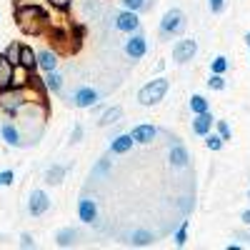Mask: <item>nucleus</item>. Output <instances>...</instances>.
Masks as SVG:
<instances>
[{"mask_svg":"<svg viewBox=\"0 0 250 250\" xmlns=\"http://www.w3.org/2000/svg\"><path fill=\"white\" fill-rule=\"evenodd\" d=\"M15 23H18V28L23 30L25 35H40V33L48 28L50 18H48V13L40 8V5L25 3V5H18L15 8Z\"/></svg>","mask_w":250,"mask_h":250,"instance_id":"nucleus-1","label":"nucleus"},{"mask_svg":"<svg viewBox=\"0 0 250 250\" xmlns=\"http://www.w3.org/2000/svg\"><path fill=\"white\" fill-rule=\"evenodd\" d=\"M28 100H30L28 85H25V88H3V90H0V110L15 118L18 110L23 108Z\"/></svg>","mask_w":250,"mask_h":250,"instance_id":"nucleus-2","label":"nucleus"},{"mask_svg":"<svg viewBox=\"0 0 250 250\" xmlns=\"http://www.w3.org/2000/svg\"><path fill=\"white\" fill-rule=\"evenodd\" d=\"M165 93H168V78H155V80L148 83V85H143L138 90V103L145 105V108L158 105V103L165 98Z\"/></svg>","mask_w":250,"mask_h":250,"instance_id":"nucleus-3","label":"nucleus"},{"mask_svg":"<svg viewBox=\"0 0 250 250\" xmlns=\"http://www.w3.org/2000/svg\"><path fill=\"white\" fill-rule=\"evenodd\" d=\"M188 25L185 20V13L180 8H170L168 13L163 15L160 20V38H173V35H180Z\"/></svg>","mask_w":250,"mask_h":250,"instance_id":"nucleus-4","label":"nucleus"},{"mask_svg":"<svg viewBox=\"0 0 250 250\" xmlns=\"http://www.w3.org/2000/svg\"><path fill=\"white\" fill-rule=\"evenodd\" d=\"M98 100H100V93L90 85H80L73 95H70V103L75 108H95L98 105Z\"/></svg>","mask_w":250,"mask_h":250,"instance_id":"nucleus-5","label":"nucleus"},{"mask_svg":"<svg viewBox=\"0 0 250 250\" xmlns=\"http://www.w3.org/2000/svg\"><path fill=\"white\" fill-rule=\"evenodd\" d=\"M198 55V43L193 38H183V40H178V43L173 45V60L175 62H190L193 58Z\"/></svg>","mask_w":250,"mask_h":250,"instance_id":"nucleus-6","label":"nucleus"},{"mask_svg":"<svg viewBox=\"0 0 250 250\" xmlns=\"http://www.w3.org/2000/svg\"><path fill=\"white\" fill-rule=\"evenodd\" d=\"M113 25L120 30V33H135L138 28H140V18H138V13H133V10H120V13H115L113 15Z\"/></svg>","mask_w":250,"mask_h":250,"instance_id":"nucleus-7","label":"nucleus"},{"mask_svg":"<svg viewBox=\"0 0 250 250\" xmlns=\"http://www.w3.org/2000/svg\"><path fill=\"white\" fill-rule=\"evenodd\" d=\"M145 53H148V40H145V35H140L138 30L130 33V38L125 40V55L130 60H140V58H145Z\"/></svg>","mask_w":250,"mask_h":250,"instance_id":"nucleus-8","label":"nucleus"},{"mask_svg":"<svg viewBox=\"0 0 250 250\" xmlns=\"http://www.w3.org/2000/svg\"><path fill=\"white\" fill-rule=\"evenodd\" d=\"M48 208H50V198H48L45 190H33V193H30V198H28V213H30L33 218L45 215Z\"/></svg>","mask_w":250,"mask_h":250,"instance_id":"nucleus-9","label":"nucleus"},{"mask_svg":"<svg viewBox=\"0 0 250 250\" xmlns=\"http://www.w3.org/2000/svg\"><path fill=\"white\" fill-rule=\"evenodd\" d=\"M0 135H3L5 145H10V148H25L23 133H20V128H18L13 120H5L3 125H0Z\"/></svg>","mask_w":250,"mask_h":250,"instance_id":"nucleus-10","label":"nucleus"},{"mask_svg":"<svg viewBox=\"0 0 250 250\" xmlns=\"http://www.w3.org/2000/svg\"><path fill=\"white\" fill-rule=\"evenodd\" d=\"M78 218L88 225L98 220V205H95L93 198H80L78 200Z\"/></svg>","mask_w":250,"mask_h":250,"instance_id":"nucleus-11","label":"nucleus"},{"mask_svg":"<svg viewBox=\"0 0 250 250\" xmlns=\"http://www.w3.org/2000/svg\"><path fill=\"white\" fill-rule=\"evenodd\" d=\"M130 135H133V140L138 145H148V143L155 140L158 128H155V125H148V123H140V125H135V128L130 130Z\"/></svg>","mask_w":250,"mask_h":250,"instance_id":"nucleus-12","label":"nucleus"},{"mask_svg":"<svg viewBox=\"0 0 250 250\" xmlns=\"http://www.w3.org/2000/svg\"><path fill=\"white\" fill-rule=\"evenodd\" d=\"M58 53L50 50V48H43V50H38V70H43V73H50L58 68Z\"/></svg>","mask_w":250,"mask_h":250,"instance_id":"nucleus-13","label":"nucleus"},{"mask_svg":"<svg viewBox=\"0 0 250 250\" xmlns=\"http://www.w3.org/2000/svg\"><path fill=\"white\" fill-rule=\"evenodd\" d=\"M210 130H213V115H210V110H208V113H200V115L193 118V133H195V135L205 138Z\"/></svg>","mask_w":250,"mask_h":250,"instance_id":"nucleus-14","label":"nucleus"},{"mask_svg":"<svg viewBox=\"0 0 250 250\" xmlns=\"http://www.w3.org/2000/svg\"><path fill=\"white\" fill-rule=\"evenodd\" d=\"M18 65L30 70V73H35L38 70V53L30 45H20V62H18Z\"/></svg>","mask_w":250,"mask_h":250,"instance_id":"nucleus-15","label":"nucleus"},{"mask_svg":"<svg viewBox=\"0 0 250 250\" xmlns=\"http://www.w3.org/2000/svg\"><path fill=\"white\" fill-rule=\"evenodd\" d=\"M133 145H135V140H133L130 133L118 135V138H113V143H110V153H113V155H125L128 150H133Z\"/></svg>","mask_w":250,"mask_h":250,"instance_id":"nucleus-16","label":"nucleus"},{"mask_svg":"<svg viewBox=\"0 0 250 250\" xmlns=\"http://www.w3.org/2000/svg\"><path fill=\"white\" fill-rule=\"evenodd\" d=\"M188 160H190V155H188V148L180 143H175L170 148V165L173 168H188Z\"/></svg>","mask_w":250,"mask_h":250,"instance_id":"nucleus-17","label":"nucleus"},{"mask_svg":"<svg viewBox=\"0 0 250 250\" xmlns=\"http://www.w3.org/2000/svg\"><path fill=\"white\" fill-rule=\"evenodd\" d=\"M13 70H15L13 62L5 55H0V90L13 85Z\"/></svg>","mask_w":250,"mask_h":250,"instance_id":"nucleus-18","label":"nucleus"},{"mask_svg":"<svg viewBox=\"0 0 250 250\" xmlns=\"http://www.w3.org/2000/svg\"><path fill=\"white\" fill-rule=\"evenodd\" d=\"M43 83H45V90H48V93H55V95H60V93H62V83H65V78H62V75L58 73V68H55V70L45 73Z\"/></svg>","mask_w":250,"mask_h":250,"instance_id":"nucleus-19","label":"nucleus"},{"mask_svg":"<svg viewBox=\"0 0 250 250\" xmlns=\"http://www.w3.org/2000/svg\"><path fill=\"white\" fill-rule=\"evenodd\" d=\"M120 118H123V108L120 105H113V108H105V110L100 113L98 125H100V128H110V125H115Z\"/></svg>","mask_w":250,"mask_h":250,"instance_id":"nucleus-20","label":"nucleus"},{"mask_svg":"<svg viewBox=\"0 0 250 250\" xmlns=\"http://www.w3.org/2000/svg\"><path fill=\"white\" fill-rule=\"evenodd\" d=\"M55 243H58V248H73L78 243V230L75 228H62L55 235Z\"/></svg>","mask_w":250,"mask_h":250,"instance_id":"nucleus-21","label":"nucleus"},{"mask_svg":"<svg viewBox=\"0 0 250 250\" xmlns=\"http://www.w3.org/2000/svg\"><path fill=\"white\" fill-rule=\"evenodd\" d=\"M65 173H68L65 165H53V168L45 170V183H48V185H60L62 178H65Z\"/></svg>","mask_w":250,"mask_h":250,"instance_id":"nucleus-22","label":"nucleus"},{"mask_svg":"<svg viewBox=\"0 0 250 250\" xmlns=\"http://www.w3.org/2000/svg\"><path fill=\"white\" fill-rule=\"evenodd\" d=\"M130 243H133L135 248L153 245V243H155V233H150V230H135V233L130 235Z\"/></svg>","mask_w":250,"mask_h":250,"instance_id":"nucleus-23","label":"nucleus"},{"mask_svg":"<svg viewBox=\"0 0 250 250\" xmlns=\"http://www.w3.org/2000/svg\"><path fill=\"white\" fill-rule=\"evenodd\" d=\"M190 110H193V115L208 113V110H210V103L205 100V95H193L190 98Z\"/></svg>","mask_w":250,"mask_h":250,"instance_id":"nucleus-24","label":"nucleus"},{"mask_svg":"<svg viewBox=\"0 0 250 250\" xmlns=\"http://www.w3.org/2000/svg\"><path fill=\"white\" fill-rule=\"evenodd\" d=\"M120 5L125 10H133V13H143L150 8V0H120Z\"/></svg>","mask_w":250,"mask_h":250,"instance_id":"nucleus-25","label":"nucleus"},{"mask_svg":"<svg viewBox=\"0 0 250 250\" xmlns=\"http://www.w3.org/2000/svg\"><path fill=\"white\" fill-rule=\"evenodd\" d=\"M20 45H23V43H18V40H13V43L3 50V55L13 62V65H18V62H20Z\"/></svg>","mask_w":250,"mask_h":250,"instance_id":"nucleus-26","label":"nucleus"},{"mask_svg":"<svg viewBox=\"0 0 250 250\" xmlns=\"http://www.w3.org/2000/svg\"><path fill=\"white\" fill-rule=\"evenodd\" d=\"M188 228H190V223L183 220V223H180V228L175 230V235H173V240H175V245H178V248H183V245L188 243Z\"/></svg>","mask_w":250,"mask_h":250,"instance_id":"nucleus-27","label":"nucleus"},{"mask_svg":"<svg viewBox=\"0 0 250 250\" xmlns=\"http://www.w3.org/2000/svg\"><path fill=\"white\" fill-rule=\"evenodd\" d=\"M223 143H225V140H223L220 135H213V133H208V135H205V148H208V150H213V153H218V150L223 148Z\"/></svg>","mask_w":250,"mask_h":250,"instance_id":"nucleus-28","label":"nucleus"},{"mask_svg":"<svg viewBox=\"0 0 250 250\" xmlns=\"http://www.w3.org/2000/svg\"><path fill=\"white\" fill-rule=\"evenodd\" d=\"M225 70H228V58L225 55H218L215 60H210V73L225 75Z\"/></svg>","mask_w":250,"mask_h":250,"instance_id":"nucleus-29","label":"nucleus"},{"mask_svg":"<svg viewBox=\"0 0 250 250\" xmlns=\"http://www.w3.org/2000/svg\"><path fill=\"white\" fill-rule=\"evenodd\" d=\"M48 5L58 13H68L73 8V0H48Z\"/></svg>","mask_w":250,"mask_h":250,"instance_id":"nucleus-30","label":"nucleus"},{"mask_svg":"<svg viewBox=\"0 0 250 250\" xmlns=\"http://www.w3.org/2000/svg\"><path fill=\"white\" fill-rule=\"evenodd\" d=\"M208 88H210V90H223L225 88V78L218 75V73H213L210 80H208Z\"/></svg>","mask_w":250,"mask_h":250,"instance_id":"nucleus-31","label":"nucleus"},{"mask_svg":"<svg viewBox=\"0 0 250 250\" xmlns=\"http://www.w3.org/2000/svg\"><path fill=\"white\" fill-rule=\"evenodd\" d=\"M110 170V160H105V158H103L98 165H95V168H93V178H98V175H105Z\"/></svg>","mask_w":250,"mask_h":250,"instance_id":"nucleus-32","label":"nucleus"},{"mask_svg":"<svg viewBox=\"0 0 250 250\" xmlns=\"http://www.w3.org/2000/svg\"><path fill=\"white\" fill-rule=\"evenodd\" d=\"M218 135H220L223 140H230V128H228L225 120H218Z\"/></svg>","mask_w":250,"mask_h":250,"instance_id":"nucleus-33","label":"nucleus"},{"mask_svg":"<svg viewBox=\"0 0 250 250\" xmlns=\"http://www.w3.org/2000/svg\"><path fill=\"white\" fill-rule=\"evenodd\" d=\"M20 248H25V250L35 248V240H33V235H30V233H23V235H20Z\"/></svg>","mask_w":250,"mask_h":250,"instance_id":"nucleus-34","label":"nucleus"},{"mask_svg":"<svg viewBox=\"0 0 250 250\" xmlns=\"http://www.w3.org/2000/svg\"><path fill=\"white\" fill-rule=\"evenodd\" d=\"M83 133H85V130H83V125H75L73 133H70V143H80L83 140Z\"/></svg>","mask_w":250,"mask_h":250,"instance_id":"nucleus-35","label":"nucleus"},{"mask_svg":"<svg viewBox=\"0 0 250 250\" xmlns=\"http://www.w3.org/2000/svg\"><path fill=\"white\" fill-rule=\"evenodd\" d=\"M0 180H3V185H13L15 173H13V170H3V173H0Z\"/></svg>","mask_w":250,"mask_h":250,"instance_id":"nucleus-36","label":"nucleus"},{"mask_svg":"<svg viewBox=\"0 0 250 250\" xmlns=\"http://www.w3.org/2000/svg\"><path fill=\"white\" fill-rule=\"evenodd\" d=\"M208 5H210L213 13H220V10L225 8V0H208Z\"/></svg>","mask_w":250,"mask_h":250,"instance_id":"nucleus-37","label":"nucleus"},{"mask_svg":"<svg viewBox=\"0 0 250 250\" xmlns=\"http://www.w3.org/2000/svg\"><path fill=\"white\" fill-rule=\"evenodd\" d=\"M180 208H183V213H190L193 208H195V203L190 200V198H183V203H180Z\"/></svg>","mask_w":250,"mask_h":250,"instance_id":"nucleus-38","label":"nucleus"},{"mask_svg":"<svg viewBox=\"0 0 250 250\" xmlns=\"http://www.w3.org/2000/svg\"><path fill=\"white\" fill-rule=\"evenodd\" d=\"M243 223H248V225H250V210H245V213H243Z\"/></svg>","mask_w":250,"mask_h":250,"instance_id":"nucleus-39","label":"nucleus"},{"mask_svg":"<svg viewBox=\"0 0 250 250\" xmlns=\"http://www.w3.org/2000/svg\"><path fill=\"white\" fill-rule=\"evenodd\" d=\"M245 45L250 48V33H245Z\"/></svg>","mask_w":250,"mask_h":250,"instance_id":"nucleus-40","label":"nucleus"},{"mask_svg":"<svg viewBox=\"0 0 250 250\" xmlns=\"http://www.w3.org/2000/svg\"><path fill=\"white\" fill-rule=\"evenodd\" d=\"M0 188H3V180H0Z\"/></svg>","mask_w":250,"mask_h":250,"instance_id":"nucleus-41","label":"nucleus"},{"mask_svg":"<svg viewBox=\"0 0 250 250\" xmlns=\"http://www.w3.org/2000/svg\"><path fill=\"white\" fill-rule=\"evenodd\" d=\"M248 198H250V190H248Z\"/></svg>","mask_w":250,"mask_h":250,"instance_id":"nucleus-42","label":"nucleus"}]
</instances>
